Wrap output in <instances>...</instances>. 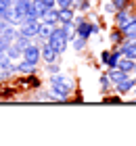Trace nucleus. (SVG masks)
<instances>
[{"label": "nucleus", "instance_id": "11", "mask_svg": "<svg viewBox=\"0 0 136 146\" xmlns=\"http://www.w3.org/2000/svg\"><path fill=\"white\" fill-rule=\"evenodd\" d=\"M132 19H134V17H132V15H128V13H126L124 9H121V11L117 13V15H115V21H117V27H119V29H124L126 25L132 21Z\"/></svg>", "mask_w": 136, "mask_h": 146}, {"label": "nucleus", "instance_id": "17", "mask_svg": "<svg viewBox=\"0 0 136 146\" xmlns=\"http://www.w3.org/2000/svg\"><path fill=\"white\" fill-rule=\"evenodd\" d=\"M6 40H9V42L13 44V42H15V40L19 38V29H15V27H13V25H9V27H6L4 29V34H2Z\"/></svg>", "mask_w": 136, "mask_h": 146}, {"label": "nucleus", "instance_id": "22", "mask_svg": "<svg viewBox=\"0 0 136 146\" xmlns=\"http://www.w3.org/2000/svg\"><path fill=\"white\" fill-rule=\"evenodd\" d=\"M71 46H73V50H82V48L86 46V38H80V36H78V38L71 42Z\"/></svg>", "mask_w": 136, "mask_h": 146}, {"label": "nucleus", "instance_id": "26", "mask_svg": "<svg viewBox=\"0 0 136 146\" xmlns=\"http://www.w3.org/2000/svg\"><path fill=\"white\" fill-rule=\"evenodd\" d=\"M46 71H50L52 75H54V73H59V65H54V63H48V65H46Z\"/></svg>", "mask_w": 136, "mask_h": 146}, {"label": "nucleus", "instance_id": "21", "mask_svg": "<svg viewBox=\"0 0 136 146\" xmlns=\"http://www.w3.org/2000/svg\"><path fill=\"white\" fill-rule=\"evenodd\" d=\"M6 54H9V56L13 58V61H17V58H19V56L23 54V50H19L17 46H13V44H11L9 48H6Z\"/></svg>", "mask_w": 136, "mask_h": 146}, {"label": "nucleus", "instance_id": "3", "mask_svg": "<svg viewBox=\"0 0 136 146\" xmlns=\"http://www.w3.org/2000/svg\"><path fill=\"white\" fill-rule=\"evenodd\" d=\"M38 27H40V21H21V27H19V36H25V38H36L38 36Z\"/></svg>", "mask_w": 136, "mask_h": 146}, {"label": "nucleus", "instance_id": "2", "mask_svg": "<svg viewBox=\"0 0 136 146\" xmlns=\"http://www.w3.org/2000/svg\"><path fill=\"white\" fill-rule=\"evenodd\" d=\"M46 42H48L54 50L59 52H65V48H67V42H69V36H67V31L63 29V27H54L52 31H50V36L46 38Z\"/></svg>", "mask_w": 136, "mask_h": 146}, {"label": "nucleus", "instance_id": "6", "mask_svg": "<svg viewBox=\"0 0 136 146\" xmlns=\"http://www.w3.org/2000/svg\"><path fill=\"white\" fill-rule=\"evenodd\" d=\"M13 9H15L19 15H21L23 19H25V15H27V11L31 9V0H13Z\"/></svg>", "mask_w": 136, "mask_h": 146}, {"label": "nucleus", "instance_id": "5", "mask_svg": "<svg viewBox=\"0 0 136 146\" xmlns=\"http://www.w3.org/2000/svg\"><path fill=\"white\" fill-rule=\"evenodd\" d=\"M57 56H59V52L54 50L48 42H46L44 46H40V58H44L46 63H54V61H57Z\"/></svg>", "mask_w": 136, "mask_h": 146}, {"label": "nucleus", "instance_id": "10", "mask_svg": "<svg viewBox=\"0 0 136 146\" xmlns=\"http://www.w3.org/2000/svg\"><path fill=\"white\" fill-rule=\"evenodd\" d=\"M42 19H44V23H48V25H57L59 23V11L52 6V9H48L42 15Z\"/></svg>", "mask_w": 136, "mask_h": 146}, {"label": "nucleus", "instance_id": "7", "mask_svg": "<svg viewBox=\"0 0 136 146\" xmlns=\"http://www.w3.org/2000/svg\"><path fill=\"white\" fill-rule=\"evenodd\" d=\"M107 77H109V82H111V84H119L121 79H126V77H128V73H126V71H121L119 67H113L111 71L107 73Z\"/></svg>", "mask_w": 136, "mask_h": 146}, {"label": "nucleus", "instance_id": "29", "mask_svg": "<svg viewBox=\"0 0 136 146\" xmlns=\"http://www.w3.org/2000/svg\"><path fill=\"white\" fill-rule=\"evenodd\" d=\"M109 84H111V82H109V77H107V75L100 77V86H103V90H107V88H109Z\"/></svg>", "mask_w": 136, "mask_h": 146}, {"label": "nucleus", "instance_id": "20", "mask_svg": "<svg viewBox=\"0 0 136 146\" xmlns=\"http://www.w3.org/2000/svg\"><path fill=\"white\" fill-rule=\"evenodd\" d=\"M119 56H121V50H117V52H113V54H109L107 56V63L105 65H109V67H117V61H119Z\"/></svg>", "mask_w": 136, "mask_h": 146}, {"label": "nucleus", "instance_id": "31", "mask_svg": "<svg viewBox=\"0 0 136 146\" xmlns=\"http://www.w3.org/2000/svg\"><path fill=\"white\" fill-rule=\"evenodd\" d=\"M111 40H113V42H117V40H119V34H117V31H115V34H111Z\"/></svg>", "mask_w": 136, "mask_h": 146}, {"label": "nucleus", "instance_id": "32", "mask_svg": "<svg viewBox=\"0 0 136 146\" xmlns=\"http://www.w3.org/2000/svg\"><path fill=\"white\" fill-rule=\"evenodd\" d=\"M134 69H136V63H134Z\"/></svg>", "mask_w": 136, "mask_h": 146}, {"label": "nucleus", "instance_id": "23", "mask_svg": "<svg viewBox=\"0 0 136 146\" xmlns=\"http://www.w3.org/2000/svg\"><path fill=\"white\" fill-rule=\"evenodd\" d=\"M11 6H13V0H0V17H2Z\"/></svg>", "mask_w": 136, "mask_h": 146}, {"label": "nucleus", "instance_id": "14", "mask_svg": "<svg viewBox=\"0 0 136 146\" xmlns=\"http://www.w3.org/2000/svg\"><path fill=\"white\" fill-rule=\"evenodd\" d=\"M121 31L126 34V38H128V40H136V19H132V21L128 23Z\"/></svg>", "mask_w": 136, "mask_h": 146}, {"label": "nucleus", "instance_id": "13", "mask_svg": "<svg viewBox=\"0 0 136 146\" xmlns=\"http://www.w3.org/2000/svg\"><path fill=\"white\" fill-rule=\"evenodd\" d=\"M15 67H17V73H33L36 65H31L29 61H25V58H23V61H21V63H17Z\"/></svg>", "mask_w": 136, "mask_h": 146}, {"label": "nucleus", "instance_id": "19", "mask_svg": "<svg viewBox=\"0 0 136 146\" xmlns=\"http://www.w3.org/2000/svg\"><path fill=\"white\" fill-rule=\"evenodd\" d=\"M50 31H52V25H48V23H40V27H38V36L40 38H48L50 36Z\"/></svg>", "mask_w": 136, "mask_h": 146}, {"label": "nucleus", "instance_id": "24", "mask_svg": "<svg viewBox=\"0 0 136 146\" xmlns=\"http://www.w3.org/2000/svg\"><path fill=\"white\" fill-rule=\"evenodd\" d=\"M54 4H57L59 9H71L73 0H54Z\"/></svg>", "mask_w": 136, "mask_h": 146}, {"label": "nucleus", "instance_id": "4", "mask_svg": "<svg viewBox=\"0 0 136 146\" xmlns=\"http://www.w3.org/2000/svg\"><path fill=\"white\" fill-rule=\"evenodd\" d=\"M23 58H25V61H29L31 65H36V63L40 61V46L27 44L25 48H23Z\"/></svg>", "mask_w": 136, "mask_h": 146}, {"label": "nucleus", "instance_id": "30", "mask_svg": "<svg viewBox=\"0 0 136 146\" xmlns=\"http://www.w3.org/2000/svg\"><path fill=\"white\" fill-rule=\"evenodd\" d=\"M105 11H107V13H113V11H115V6H113V4H107V6H105Z\"/></svg>", "mask_w": 136, "mask_h": 146}, {"label": "nucleus", "instance_id": "8", "mask_svg": "<svg viewBox=\"0 0 136 146\" xmlns=\"http://www.w3.org/2000/svg\"><path fill=\"white\" fill-rule=\"evenodd\" d=\"M115 88H117V92H119V94H126V92H130L132 88H136V79L126 77V79H121L119 84H115Z\"/></svg>", "mask_w": 136, "mask_h": 146}, {"label": "nucleus", "instance_id": "28", "mask_svg": "<svg viewBox=\"0 0 136 146\" xmlns=\"http://www.w3.org/2000/svg\"><path fill=\"white\" fill-rule=\"evenodd\" d=\"M9 25H11V23H9V21H6V19H0V36H2V34H4V29H6V27H9Z\"/></svg>", "mask_w": 136, "mask_h": 146}, {"label": "nucleus", "instance_id": "27", "mask_svg": "<svg viewBox=\"0 0 136 146\" xmlns=\"http://www.w3.org/2000/svg\"><path fill=\"white\" fill-rule=\"evenodd\" d=\"M126 2H128V0H113V6H115L117 11H121V9L126 6Z\"/></svg>", "mask_w": 136, "mask_h": 146}, {"label": "nucleus", "instance_id": "16", "mask_svg": "<svg viewBox=\"0 0 136 146\" xmlns=\"http://www.w3.org/2000/svg\"><path fill=\"white\" fill-rule=\"evenodd\" d=\"M73 21V11L71 9H59V23Z\"/></svg>", "mask_w": 136, "mask_h": 146}, {"label": "nucleus", "instance_id": "25", "mask_svg": "<svg viewBox=\"0 0 136 146\" xmlns=\"http://www.w3.org/2000/svg\"><path fill=\"white\" fill-rule=\"evenodd\" d=\"M9 46H11V42H9V40H6L4 36H0V54H4Z\"/></svg>", "mask_w": 136, "mask_h": 146}, {"label": "nucleus", "instance_id": "1", "mask_svg": "<svg viewBox=\"0 0 136 146\" xmlns=\"http://www.w3.org/2000/svg\"><path fill=\"white\" fill-rule=\"evenodd\" d=\"M50 92H52V96H57V100H63L71 92V79L61 75V73H54L50 77Z\"/></svg>", "mask_w": 136, "mask_h": 146}, {"label": "nucleus", "instance_id": "12", "mask_svg": "<svg viewBox=\"0 0 136 146\" xmlns=\"http://www.w3.org/2000/svg\"><path fill=\"white\" fill-rule=\"evenodd\" d=\"M31 9H33V13H36L38 19H40L46 11H48V4H46V0H31Z\"/></svg>", "mask_w": 136, "mask_h": 146}, {"label": "nucleus", "instance_id": "18", "mask_svg": "<svg viewBox=\"0 0 136 146\" xmlns=\"http://www.w3.org/2000/svg\"><path fill=\"white\" fill-rule=\"evenodd\" d=\"M134 63H136V61H132V58H128V56H126L124 61H117V67H119L121 71H126V73H128V71H134Z\"/></svg>", "mask_w": 136, "mask_h": 146}, {"label": "nucleus", "instance_id": "9", "mask_svg": "<svg viewBox=\"0 0 136 146\" xmlns=\"http://www.w3.org/2000/svg\"><path fill=\"white\" fill-rule=\"evenodd\" d=\"M121 54H126L128 58L136 61V40H130L128 44H124V46H121Z\"/></svg>", "mask_w": 136, "mask_h": 146}, {"label": "nucleus", "instance_id": "15", "mask_svg": "<svg viewBox=\"0 0 136 146\" xmlns=\"http://www.w3.org/2000/svg\"><path fill=\"white\" fill-rule=\"evenodd\" d=\"M76 31H78V36H80V38H88V36L92 34L90 25H88V23H84V21H80V23L76 25Z\"/></svg>", "mask_w": 136, "mask_h": 146}]
</instances>
